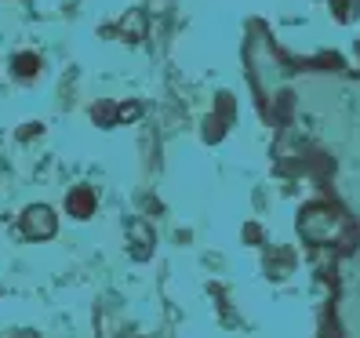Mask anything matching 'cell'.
<instances>
[{
    "instance_id": "9c48e42d",
    "label": "cell",
    "mask_w": 360,
    "mask_h": 338,
    "mask_svg": "<svg viewBox=\"0 0 360 338\" xmlns=\"http://www.w3.org/2000/svg\"><path fill=\"white\" fill-rule=\"evenodd\" d=\"M44 131V124H22V131H18V138H33V135H40Z\"/></svg>"
},
{
    "instance_id": "277c9868",
    "label": "cell",
    "mask_w": 360,
    "mask_h": 338,
    "mask_svg": "<svg viewBox=\"0 0 360 338\" xmlns=\"http://www.w3.org/2000/svg\"><path fill=\"white\" fill-rule=\"evenodd\" d=\"M120 37L128 40V44H139V40H146V11L142 8H131L128 15L120 18Z\"/></svg>"
},
{
    "instance_id": "ba28073f",
    "label": "cell",
    "mask_w": 360,
    "mask_h": 338,
    "mask_svg": "<svg viewBox=\"0 0 360 338\" xmlns=\"http://www.w3.org/2000/svg\"><path fill=\"white\" fill-rule=\"evenodd\" d=\"M139 113H142V105H139V102L117 105V124H131V120H139Z\"/></svg>"
},
{
    "instance_id": "7a4b0ae2",
    "label": "cell",
    "mask_w": 360,
    "mask_h": 338,
    "mask_svg": "<svg viewBox=\"0 0 360 338\" xmlns=\"http://www.w3.org/2000/svg\"><path fill=\"white\" fill-rule=\"evenodd\" d=\"M128 237H131V259H150L153 255V229L146 226V222H128Z\"/></svg>"
},
{
    "instance_id": "6da1fadb",
    "label": "cell",
    "mask_w": 360,
    "mask_h": 338,
    "mask_svg": "<svg viewBox=\"0 0 360 338\" xmlns=\"http://www.w3.org/2000/svg\"><path fill=\"white\" fill-rule=\"evenodd\" d=\"M55 229H58V219H55V211L48 204H33V207L22 211V237H30V240H51Z\"/></svg>"
},
{
    "instance_id": "8992f818",
    "label": "cell",
    "mask_w": 360,
    "mask_h": 338,
    "mask_svg": "<svg viewBox=\"0 0 360 338\" xmlns=\"http://www.w3.org/2000/svg\"><path fill=\"white\" fill-rule=\"evenodd\" d=\"M91 117H95L98 128H113V124H117V105L113 102H102V105H95V110H91Z\"/></svg>"
},
{
    "instance_id": "3957f363",
    "label": "cell",
    "mask_w": 360,
    "mask_h": 338,
    "mask_svg": "<svg viewBox=\"0 0 360 338\" xmlns=\"http://www.w3.org/2000/svg\"><path fill=\"white\" fill-rule=\"evenodd\" d=\"M66 207H70L73 219H91V215H95V189L77 186L73 193L66 197Z\"/></svg>"
},
{
    "instance_id": "5b68a950",
    "label": "cell",
    "mask_w": 360,
    "mask_h": 338,
    "mask_svg": "<svg viewBox=\"0 0 360 338\" xmlns=\"http://www.w3.org/2000/svg\"><path fill=\"white\" fill-rule=\"evenodd\" d=\"M15 77H22V80H33L37 73H40V58L33 55V51H22V55H15Z\"/></svg>"
},
{
    "instance_id": "52a82bcc",
    "label": "cell",
    "mask_w": 360,
    "mask_h": 338,
    "mask_svg": "<svg viewBox=\"0 0 360 338\" xmlns=\"http://www.w3.org/2000/svg\"><path fill=\"white\" fill-rule=\"evenodd\" d=\"M222 120H226L222 113L204 120V142H219V138H222Z\"/></svg>"
}]
</instances>
